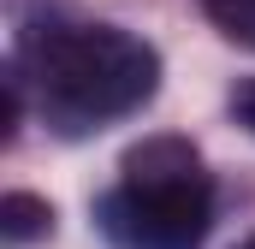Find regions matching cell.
Instances as JSON below:
<instances>
[{"instance_id":"obj_1","label":"cell","mask_w":255,"mask_h":249,"mask_svg":"<svg viewBox=\"0 0 255 249\" xmlns=\"http://www.w3.org/2000/svg\"><path fill=\"white\" fill-rule=\"evenodd\" d=\"M30 77L48 124L83 136L154 101L160 54L113 24H54L48 36L30 42Z\"/></svg>"},{"instance_id":"obj_2","label":"cell","mask_w":255,"mask_h":249,"mask_svg":"<svg viewBox=\"0 0 255 249\" xmlns=\"http://www.w3.org/2000/svg\"><path fill=\"white\" fill-rule=\"evenodd\" d=\"M214 226V178L184 136H148L119 160L101 196V232L119 249H202Z\"/></svg>"},{"instance_id":"obj_3","label":"cell","mask_w":255,"mask_h":249,"mask_svg":"<svg viewBox=\"0 0 255 249\" xmlns=\"http://www.w3.org/2000/svg\"><path fill=\"white\" fill-rule=\"evenodd\" d=\"M54 232V208L42 202V196H24V190H12L6 202H0V238L12 249L36 244V238H48Z\"/></svg>"},{"instance_id":"obj_4","label":"cell","mask_w":255,"mask_h":249,"mask_svg":"<svg viewBox=\"0 0 255 249\" xmlns=\"http://www.w3.org/2000/svg\"><path fill=\"white\" fill-rule=\"evenodd\" d=\"M202 12H208L232 42L255 48V0H202Z\"/></svg>"},{"instance_id":"obj_5","label":"cell","mask_w":255,"mask_h":249,"mask_svg":"<svg viewBox=\"0 0 255 249\" xmlns=\"http://www.w3.org/2000/svg\"><path fill=\"white\" fill-rule=\"evenodd\" d=\"M232 113H238V124L255 130V77H244V83L232 89Z\"/></svg>"},{"instance_id":"obj_6","label":"cell","mask_w":255,"mask_h":249,"mask_svg":"<svg viewBox=\"0 0 255 249\" xmlns=\"http://www.w3.org/2000/svg\"><path fill=\"white\" fill-rule=\"evenodd\" d=\"M238 249H255V238H244V244H238Z\"/></svg>"}]
</instances>
